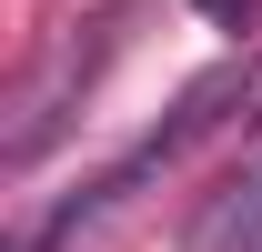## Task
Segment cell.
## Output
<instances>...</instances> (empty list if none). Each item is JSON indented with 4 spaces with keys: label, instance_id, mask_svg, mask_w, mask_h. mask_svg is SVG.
<instances>
[{
    "label": "cell",
    "instance_id": "2",
    "mask_svg": "<svg viewBox=\"0 0 262 252\" xmlns=\"http://www.w3.org/2000/svg\"><path fill=\"white\" fill-rule=\"evenodd\" d=\"M202 20H252V0H192Z\"/></svg>",
    "mask_w": 262,
    "mask_h": 252
},
{
    "label": "cell",
    "instance_id": "1",
    "mask_svg": "<svg viewBox=\"0 0 262 252\" xmlns=\"http://www.w3.org/2000/svg\"><path fill=\"white\" fill-rule=\"evenodd\" d=\"M192 252H262V161H242L192 212Z\"/></svg>",
    "mask_w": 262,
    "mask_h": 252
}]
</instances>
